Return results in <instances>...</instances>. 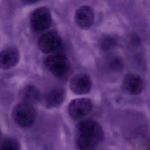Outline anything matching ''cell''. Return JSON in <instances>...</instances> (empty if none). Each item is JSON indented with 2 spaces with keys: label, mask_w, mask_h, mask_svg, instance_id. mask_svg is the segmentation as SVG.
Here are the masks:
<instances>
[{
  "label": "cell",
  "mask_w": 150,
  "mask_h": 150,
  "mask_svg": "<svg viewBox=\"0 0 150 150\" xmlns=\"http://www.w3.org/2000/svg\"><path fill=\"white\" fill-rule=\"evenodd\" d=\"M103 137L102 127L94 120L83 121L77 127L76 145L79 150H94Z\"/></svg>",
  "instance_id": "1"
},
{
  "label": "cell",
  "mask_w": 150,
  "mask_h": 150,
  "mask_svg": "<svg viewBox=\"0 0 150 150\" xmlns=\"http://www.w3.org/2000/svg\"><path fill=\"white\" fill-rule=\"evenodd\" d=\"M36 115V111L32 105L22 102L16 105L12 112L13 121L22 128H28L32 125Z\"/></svg>",
  "instance_id": "2"
},
{
  "label": "cell",
  "mask_w": 150,
  "mask_h": 150,
  "mask_svg": "<svg viewBox=\"0 0 150 150\" xmlns=\"http://www.w3.org/2000/svg\"><path fill=\"white\" fill-rule=\"evenodd\" d=\"M46 68L57 77L66 76L70 70V64L65 56L54 54L47 56L44 60Z\"/></svg>",
  "instance_id": "3"
},
{
  "label": "cell",
  "mask_w": 150,
  "mask_h": 150,
  "mask_svg": "<svg viewBox=\"0 0 150 150\" xmlns=\"http://www.w3.org/2000/svg\"><path fill=\"white\" fill-rule=\"evenodd\" d=\"M51 22L50 12L46 7L35 9L30 15L31 26L36 32H42L47 29L50 26Z\"/></svg>",
  "instance_id": "4"
},
{
  "label": "cell",
  "mask_w": 150,
  "mask_h": 150,
  "mask_svg": "<svg viewBox=\"0 0 150 150\" xmlns=\"http://www.w3.org/2000/svg\"><path fill=\"white\" fill-rule=\"evenodd\" d=\"M93 108V103L88 98H77L69 104L68 112L74 120H79L88 115Z\"/></svg>",
  "instance_id": "5"
},
{
  "label": "cell",
  "mask_w": 150,
  "mask_h": 150,
  "mask_svg": "<svg viewBox=\"0 0 150 150\" xmlns=\"http://www.w3.org/2000/svg\"><path fill=\"white\" fill-rule=\"evenodd\" d=\"M38 45L42 52L50 54L59 49L61 45V39L56 31H49L39 38Z\"/></svg>",
  "instance_id": "6"
},
{
  "label": "cell",
  "mask_w": 150,
  "mask_h": 150,
  "mask_svg": "<svg viewBox=\"0 0 150 150\" xmlns=\"http://www.w3.org/2000/svg\"><path fill=\"white\" fill-rule=\"evenodd\" d=\"M93 85L90 77L85 73H80L74 76L70 80L69 87L71 90L78 95L88 93Z\"/></svg>",
  "instance_id": "7"
},
{
  "label": "cell",
  "mask_w": 150,
  "mask_h": 150,
  "mask_svg": "<svg viewBox=\"0 0 150 150\" xmlns=\"http://www.w3.org/2000/svg\"><path fill=\"white\" fill-rule=\"evenodd\" d=\"M94 14L89 6L84 5L79 8L74 13V22L77 26L83 29L90 28L94 22Z\"/></svg>",
  "instance_id": "8"
},
{
  "label": "cell",
  "mask_w": 150,
  "mask_h": 150,
  "mask_svg": "<svg viewBox=\"0 0 150 150\" xmlns=\"http://www.w3.org/2000/svg\"><path fill=\"white\" fill-rule=\"evenodd\" d=\"M20 54L15 47H8L0 52V69L8 70L15 66L18 63Z\"/></svg>",
  "instance_id": "9"
},
{
  "label": "cell",
  "mask_w": 150,
  "mask_h": 150,
  "mask_svg": "<svg viewBox=\"0 0 150 150\" xmlns=\"http://www.w3.org/2000/svg\"><path fill=\"white\" fill-rule=\"evenodd\" d=\"M122 86L130 94L137 95L143 90L144 81L140 76L135 73H128L124 77Z\"/></svg>",
  "instance_id": "10"
},
{
  "label": "cell",
  "mask_w": 150,
  "mask_h": 150,
  "mask_svg": "<svg viewBox=\"0 0 150 150\" xmlns=\"http://www.w3.org/2000/svg\"><path fill=\"white\" fill-rule=\"evenodd\" d=\"M19 97L22 103L33 105L40 100V93L36 87L33 85H28L19 91Z\"/></svg>",
  "instance_id": "11"
},
{
  "label": "cell",
  "mask_w": 150,
  "mask_h": 150,
  "mask_svg": "<svg viewBox=\"0 0 150 150\" xmlns=\"http://www.w3.org/2000/svg\"><path fill=\"white\" fill-rule=\"evenodd\" d=\"M65 92L63 88L57 87L49 91L45 97L44 103L48 108L56 107L59 105L64 100Z\"/></svg>",
  "instance_id": "12"
},
{
  "label": "cell",
  "mask_w": 150,
  "mask_h": 150,
  "mask_svg": "<svg viewBox=\"0 0 150 150\" xmlns=\"http://www.w3.org/2000/svg\"><path fill=\"white\" fill-rule=\"evenodd\" d=\"M0 150H21V146L16 139L9 138L5 139L2 142Z\"/></svg>",
  "instance_id": "13"
},
{
  "label": "cell",
  "mask_w": 150,
  "mask_h": 150,
  "mask_svg": "<svg viewBox=\"0 0 150 150\" xmlns=\"http://www.w3.org/2000/svg\"><path fill=\"white\" fill-rule=\"evenodd\" d=\"M115 44V39L110 36H106L102 39L100 45L103 49L108 50L112 48Z\"/></svg>",
  "instance_id": "14"
},
{
  "label": "cell",
  "mask_w": 150,
  "mask_h": 150,
  "mask_svg": "<svg viewBox=\"0 0 150 150\" xmlns=\"http://www.w3.org/2000/svg\"><path fill=\"white\" fill-rule=\"evenodd\" d=\"M23 1L26 2H28V3H33V2H36L38 0H23Z\"/></svg>",
  "instance_id": "15"
},
{
  "label": "cell",
  "mask_w": 150,
  "mask_h": 150,
  "mask_svg": "<svg viewBox=\"0 0 150 150\" xmlns=\"http://www.w3.org/2000/svg\"><path fill=\"white\" fill-rule=\"evenodd\" d=\"M0 134H1V132H0Z\"/></svg>",
  "instance_id": "16"
}]
</instances>
